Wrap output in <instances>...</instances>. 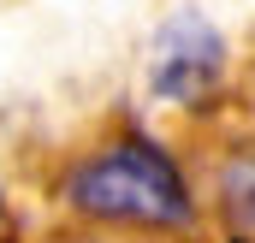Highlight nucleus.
Returning <instances> with one entry per match:
<instances>
[{
  "instance_id": "f257e3e1",
  "label": "nucleus",
  "mask_w": 255,
  "mask_h": 243,
  "mask_svg": "<svg viewBox=\"0 0 255 243\" xmlns=\"http://www.w3.org/2000/svg\"><path fill=\"white\" fill-rule=\"evenodd\" d=\"M60 208L77 214L83 226L130 232V238H196L208 214L184 160L142 130L89 148L60 178Z\"/></svg>"
},
{
  "instance_id": "f03ea898",
  "label": "nucleus",
  "mask_w": 255,
  "mask_h": 243,
  "mask_svg": "<svg viewBox=\"0 0 255 243\" xmlns=\"http://www.w3.org/2000/svg\"><path fill=\"white\" fill-rule=\"evenodd\" d=\"M226 77V36L202 12H172L148 48V95L166 107H208Z\"/></svg>"
},
{
  "instance_id": "7ed1b4c3",
  "label": "nucleus",
  "mask_w": 255,
  "mask_h": 243,
  "mask_svg": "<svg viewBox=\"0 0 255 243\" xmlns=\"http://www.w3.org/2000/svg\"><path fill=\"white\" fill-rule=\"evenodd\" d=\"M202 208L226 226V238H255V142H232L208 166Z\"/></svg>"
},
{
  "instance_id": "20e7f679",
  "label": "nucleus",
  "mask_w": 255,
  "mask_h": 243,
  "mask_svg": "<svg viewBox=\"0 0 255 243\" xmlns=\"http://www.w3.org/2000/svg\"><path fill=\"white\" fill-rule=\"evenodd\" d=\"M220 243H255V238H220Z\"/></svg>"
}]
</instances>
